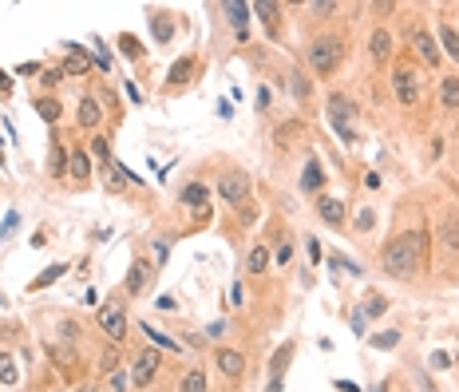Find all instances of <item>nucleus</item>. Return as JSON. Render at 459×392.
<instances>
[{
  "mask_svg": "<svg viewBox=\"0 0 459 392\" xmlns=\"http://www.w3.org/2000/svg\"><path fill=\"white\" fill-rule=\"evenodd\" d=\"M424 246H427V234L424 230H404V234H396L384 250H380V269L384 274H392L400 282H408L420 274L424 266Z\"/></svg>",
  "mask_w": 459,
  "mask_h": 392,
  "instance_id": "obj_1",
  "label": "nucleus"
},
{
  "mask_svg": "<svg viewBox=\"0 0 459 392\" xmlns=\"http://www.w3.org/2000/svg\"><path fill=\"white\" fill-rule=\"evenodd\" d=\"M345 60V40L341 36H317L313 44H309V68H313V76H332L337 68Z\"/></svg>",
  "mask_w": 459,
  "mask_h": 392,
  "instance_id": "obj_2",
  "label": "nucleus"
},
{
  "mask_svg": "<svg viewBox=\"0 0 459 392\" xmlns=\"http://www.w3.org/2000/svg\"><path fill=\"white\" fill-rule=\"evenodd\" d=\"M392 92H396V99L404 103V107H416L420 103V76H416V68H396L392 72Z\"/></svg>",
  "mask_w": 459,
  "mask_h": 392,
  "instance_id": "obj_3",
  "label": "nucleus"
},
{
  "mask_svg": "<svg viewBox=\"0 0 459 392\" xmlns=\"http://www.w3.org/2000/svg\"><path fill=\"white\" fill-rule=\"evenodd\" d=\"M158 369H162L158 349H139V353H135V364H131V380H135V389H147V384L158 377Z\"/></svg>",
  "mask_w": 459,
  "mask_h": 392,
  "instance_id": "obj_4",
  "label": "nucleus"
},
{
  "mask_svg": "<svg viewBox=\"0 0 459 392\" xmlns=\"http://www.w3.org/2000/svg\"><path fill=\"white\" fill-rule=\"evenodd\" d=\"M99 329L107 333V341H123L127 337V313H123V301H111V305H103L99 309Z\"/></svg>",
  "mask_w": 459,
  "mask_h": 392,
  "instance_id": "obj_5",
  "label": "nucleus"
},
{
  "mask_svg": "<svg viewBox=\"0 0 459 392\" xmlns=\"http://www.w3.org/2000/svg\"><path fill=\"white\" fill-rule=\"evenodd\" d=\"M218 194L230 206H242V203H246V194H250V178H246L242 171H226L218 178Z\"/></svg>",
  "mask_w": 459,
  "mask_h": 392,
  "instance_id": "obj_6",
  "label": "nucleus"
},
{
  "mask_svg": "<svg viewBox=\"0 0 459 392\" xmlns=\"http://www.w3.org/2000/svg\"><path fill=\"white\" fill-rule=\"evenodd\" d=\"M408 44H412V52H416L427 68H436V63H440V48H436V40H431L424 28H412L408 32Z\"/></svg>",
  "mask_w": 459,
  "mask_h": 392,
  "instance_id": "obj_7",
  "label": "nucleus"
},
{
  "mask_svg": "<svg viewBox=\"0 0 459 392\" xmlns=\"http://www.w3.org/2000/svg\"><path fill=\"white\" fill-rule=\"evenodd\" d=\"M198 72H202V60H198V56H182V60L171 63V72H167V83L182 87V83H190V76H198Z\"/></svg>",
  "mask_w": 459,
  "mask_h": 392,
  "instance_id": "obj_8",
  "label": "nucleus"
},
{
  "mask_svg": "<svg viewBox=\"0 0 459 392\" xmlns=\"http://www.w3.org/2000/svg\"><path fill=\"white\" fill-rule=\"evenodd\" d=\"M214 364H218L222 377H230V380H242V373H246V357H242L237 349H218Z\"/></svg>",
  "mask_w": 459,
  "mask_h": 392,
  "instance_id": "obj_9",
  "label": "nucleus"
},
{
  "mask_svg": "<svg viewBox=\"0 0 459 392\" xmlns=\"http://www.w3.org/2000/svg\"><path fill=\"white\" fill-rule=\"evenodd\" d=\"M317 218L325 222V226H341V222H345V203L321 194V198H317Z\"/></svg>",
  "mask_w": 459,
  "mask_h": 392,
  "instance_id": "obj_10",
  "label": "nucleus"
},
{
  "mask_svg": "<svg viewBox=\"0 0 459 392\" xmlns=\"http://www.w3.org/2000/svg\"><path fill=\"white\" fill-rule=\"evenodd\" d=\"M151 274H155V269H151V262H147V258H135V266H131V274H127V293H142V289H147V285H151Z\"/></svg>",
  "mask_w": 459,
  "mask_h": 392,
  "instance_id": "obj_11",
  "label": "nucleus"
},
{
  "mask_svg": "<svg viewBox=\"0 0 459 392\" xmlns=\"http://www.w3.org/2000/svg\"><path fill=\"white\" fill-rule=\"evenodd\" d=\"M368 52H372V60L376 63H388V56H392V32L388 28H376L372 36H368Z\"/></svg>",
  "mask_w": 459,
  "mask_h": 392,
  "instance_id": "obj_12",
  "label": "nucleus"
},
{
  "mask_svg": "<svg viewBox=\"0 0 459 392\" xmlns=\"http://www.w3.org/2000/svg\"><path fill=\"white\" fill-rule=\"evenodd\" d=\"M289 357H293V345L277 349V357L269 364V392H281V373H285V364H289Z\"/></svg>",
  "mask_w": 459,
  "mask_h": 392,
  "instance_id": "obj_13",
  "label": "nucleus"
},
{
  "mask_svg": "<svg viewBox=\"0 0 459 392\" xmlns=\"http://www.w3.org/2000/svg\"><path fill=\"white\" fill-rule=\"evenodd\" d=\"M440 107L443 111H459V76H443L440 79Z\"/></svg>",
  "mask_w": 459,
  "mask_h": 392,
  "instance_id": "obj_14",
  "label": "nucleus"
},
{
  "mask_svg": "<svg viewBox=\"0 0 459 392\" xmlns=\"http://www.w3.org/2000/svg\"><path fill=\"white\" fill-rule=\"evenodd\" d=\"M321 187H325V171H321L317 158H309V163H305V174H301V190H305V194H317Z\"/></svg>",
  "mask_w": 459,
  "mask_h": 392,
  "instance_id": "obj_15",
  "label": "nucleus"
},
{
  "mask_svg": "<svg viewBox=\"0 0 459 392\" xmlns=\"http://www.w3.org/2000/svg\"><path fill=\"white\" fill-rule=\"evenodd\" d=\"M67 174H72L76 183H87V178H92V163H87L83 151H67Z\"/></svg>",
  "mask_w": 459,
  "mask_h": 392,
  "instance_id": "obj_16",
  "label": "nucleus"
},
{
  "mask_svg": "<svg viewBox=\"0 0 459 392\" xmlns=\"http://www.w3.org/2000/svg\"><path fill=\"white\" fill-rule=\"evenodd\" d=\"M79 127H87V131H92V127H99V119H103V111H99V103H95L92 95H87V99H79Z\"/></svg>",
  "mask_w": 459,
  "mask_h": 392,
  "instance_id": "obj_17",
  "label": "nucleus"
},
{
  "mask_svg": "<svg viewBox=\"0 0 459 392\" xmlns=\"http://www.w3.org/2000/svg\"><path fill=\"white\" fill-rule=\"evenodd\" d=\"M63 72H72V76H87V72H92V60H87V52L72 44V56H67V63H63Z\"/></svg>",
  "mask_w": 459,
  "mask_h": 392,
  "instance_id": "obj_18",
  "label": "nucleus"
},
{
  "mask_svg": "<svg viewBox=\"0 0 459 392\" xmlns=\"http://www.w3.org/2000/svg\"><path fill=\"white\" fill-rule=\"evenodd\" d=\"M440 242H443V246H447L451 254L459 250V218H456V214H447V218H443V226H440Z\"/></svg>",
  "mask_w": 459,
  "mask_h": 392,
  "instance_id": "obj_19",
  "label": "nucleus"
},
{
  "mask_svg": "<svg viewBox=\"0 0 459 392\" xmlns=\"http://www.w3.org/2000/svg\"><path fill=\"white\" fill-rule=\"evenodd\" d=\"M250 8H246V4H237V0H230V4H226V16H230V24H234V32H237V40H246V20H250Z\"/></svg>",
  "mask_w": 459,
  "mask_h": 392,
  "instance_id": "obj_20",
  "label": "nucleus"
},
{
  "mask_svg": "<svg viewBox=\"0 0 459 392\" xmlns=\"http://www.w3.org/2000/svg\"><path fill=\"white\" fill-rule=\"evenodd\" d=\"M261 269H269V250L257 242V246H250V254H246V274H261Z\"/></svg>",
  "mask_w": 459,
  "mask_h": 392,
  "instance_id": "obj_21",
  "label": "nucleus"
},
{
  "mask_svg": "<svg viewBox=\"0 0 459 392\" xmlns=\"http://www.w3.org/2000/svg\"><path fill=\"white\" fill-rule=\"evenodd\" d=\"M206 198H210V190H206V183H186L182 187V206H206Z\"/></svg>",
  "mask_w": 459,
  "mask_h": 392,
  "instance_id": "obj_22",
  "label": "nucleus"
},
{
  "mask_svg": "<svg viewBox=\"0 0 459 392\" xmlns=\"http://www.w3.org/2000/svg\"><path fill=\"white\" fill-rule=\"evenodd\" d=\"M178 392H206V373L202 369H186L178 380Z\"/></svg>",
  "mask_w": 459,
  "mask_h": 392,
  "instance_id": "obj_23",
  "label": "nucleus"
},
{
  "mask_svg": "<svg viewBox=\"0 0 459 392\" xmlns=\"http://www.w3.org/2000/svg\"><path fill=\"white\" fill-rule=\"evenodd\" d=\"M440 44H443V52L459 63V32L451 28V24H443V28H440Z\"/></svg>",
  "mask_w": 459,
  "mask_h": 392,
  "instance_id": "obj_24",
  "label": "nucleus"
},
{
  "mask_svg": "<svg viewBox=\"0 0 459 392\" xmlns=\"http://www.w3.org/2000/svg\"><path fill=\"white\" fill-rule=\"evenodd\" d=\"M36 111H40V119H44V123H60V103H56V99H36Z\"/></svg>",
  "mask_w": 459,
  "mask_h": 392,
  "instance_id": "obj_25",
  "label": "nucleus"
},
{
  "mask_svg": "<svg viewBox=\"0 0 459 392\" xmlns=\"http://www.w3.org/2000/svg\"><path fill=\"white\" fill-rule=\"evenodd\" d=\"M384 309H388V298H384V293H368V301H364V305H361L364 321H368V317H380V313H384Z\"/></svg>",
  "mask_w": 459,
  "mask_h": 392,
  "instance_id": "obj_26",
  "label": "nucleus"
},
{
  "mask_svg": "<svg viewBox=\"0 0 459 392\" xmlns=\"http://www.w3.org/2000/svg\"><path fill=\"white\" fill-rule=\"evenodd\" d=\"M329 123L337 127V135L345 143H356V127H352V119H345V115H329Z\"/></svg>",
  "mask_w": 459,
  "mask_h": 392,
  "instance_id": "obj_27",
  "label": "nucleus"
},
{
  "mask_svg": "<svg viewBox=\"0 0 459 392\" xmlns=\"http://www.w3.org/2000/svg\"><path fill=\"white\" fill-rule=\"evenodd\" d=\"M253 12L261 16V20H266V28L273 32V36H277V4H257Z\"/></svg>",
  "mask_w": 459,
  "mask_h": 392,
  "instance_id": "obj_28",
  "label": "nucleus"
},
{
  "mask_svg": "<svg viewBox=\"0 0 459 392\" xmlns=\"http://www.w3.org/2000/svg\"><path fill=\"white\" fill-rule=\"evenodd\" d=\"M63 269H67V266H52V269H47V274H40V278H36V282H32L28 289H32V293H36V289H44V285H52V282H56V278H63Z\"/></svg>",
  "mask_w": 459,
  "mask_h": 392,
  "instance_id": "obj_29",
  "label": "nucleus"
},
{
  "mask_svg": "<svg viewBox=\"0 0 459 392\" xmlns=\"http://www.w3.org/2000/svg\"><path fill=\"white\" fill-rule=\"evenodd\" d=\"M396 345H400V333H396V329L376 333V337H372V349H396Z\"/></svg>",
  "mask_w": 459,
  "mask_h": 392,
  "instance_id": "obj_30",
  "label": "nucleus"
},
{
  "mask_svg": "<svg viewBox=\"0 0 459 392\" xmlns=\"http://www.w3.org/2000/svg\"><path fill=\"white\" fill-rule=\"evenodd\" d=\"M92 155L99 158L103 167H107V163H111V143H107V139H92Z\"/></svg>",
  "mask_w": 459,
  "mask_h": 392,
  "instance_id": "obj_31",
  "label": "nucleus"
},
{
  "mask_svg": "<svg viewBox=\"0 0 459 392\" xmlns=\"http://www.w3.org/2000/svg\"><path fill=\"white\" fill-rule=\"evenodd\" d=\"M142 333H151V341H155V345H167V349H171V353H178V341H171V337H167V333L151 329V325H142Z\"/></svg>",
  "mask_w": 459,
  "mask_h": 392,
  "instance_id": "obj_32",
  "label": "nucleus"
},
{
  "mask_svg": "<svg viewBox=\"0 0 459 392\" xmlns=\"http://www.w3.org/2000/svg\"><path fill=\"white\" fill-rule=\"evenodd\" d=\"M0 380H4V384H16V364H12V357H0Z\"/></svg>",
  "mask_w": 459,
  "mask_h": 392,
  "instance_id": "obj_33",
  "label": "nucleus"
},
{
  "mask_svg": "<svg viewBox=\"0 0 459 392\" xmlns=\"http://www.w3.org/2000/svg\"><path fill=\"white\" fill-rule=\"evenodd\" d=\"M119 44H123V52H127V56H131V60H139V56H142L139 40H131V36H123V40H119Z\"/></svg>",
  "mask_w": 459,
  "mask_h": 392,
  "instance_id": "obj_34",
  "label": "nucleus"
},
{
  "mask_svg": "<svg viewBox=\"0 0 459 392\" xmlns=\"http://www.w3.org/2000/svg\"><path fill=\"white\" fill-rule=\"evenodd\" d=\"M151 24H155V36H158V40H167V36H171V24H162V16H151Z\"/></svg>",
  "mask_w": 459,
  "mask_h": 392,
  "instance_id": "obj_35",
  "label": "nucleus"
},
{
  "mask_svg": "<svg viewBox=\"0 0 459 392\" xmlns=\"http://www.w3.org/2000/svg\"><path fill=\"white\" fill-rule=\"evenodd\" d=\"M372 210H361V214H356V226H361V230H372Z\"/></svg>",
  "mask_w": 459,
  "mask_h": 392,
  "instance_id": "obj_36",
  "label": "nucleus"
},
{
  "mask_svg": "<svg viewBox=\"0 0 459 392\" xmlns=\"http://www.w3.org/2000/svg\"><path fill=\"white\" fill-rule=\"evenodd\" d=\"M123 389H127V377L115 369V373H111V392H123Z\"/></svg>",
  "mask_w": 459,
  "mask_h": 392,
  "instance_id": "obj_37",
  "label": "nucleus"
},
{
  "mask_svg": "<svg viewBox=\"0 0 459 392\" xmlns=\"http://www.w3.org/2000/svg\"><path fill=\"white\" fill-rule=\"evenodd\" d=\"M95 63H99L103 72H107V68H111V52H107V48H103V52H95Z\"/></svg>",
  "mask_w": 459,
  "mask_h": 392,
  "instance_id": "obj_38",
  "label": "nucleus"
},
{
  "mask_svg": "<svg viewBox=\"0 0 459 392\" xmlns=\"http://www.w3.org/2000/svg\"><path fill=\"white\" fill-rule=\"evenodd\" d=\"M431 364H436V369H451V361H447V353H436V357H431Z\"/></svg>",
  "mask_w": 459,
  "mask_h": 392,
  "instance_id": "obj_39",
  "label": "nucleus"
},
{
  "mask_svg": "<svg viewBox=\"0 0 459 392\" xmlns=\"http://www.w3.org/2000/svg\"><path fill=\"white\" fill-rule=\"evenodd\" d=\"M0 92H12V76H8L4 68H0Z\"/></svg>",
  "mask_w": 459,
  "mask_h": 392,
  "instance_id": "obj_40",
  "label": "nucleus"
},
{
  "mask_svg": "<svg viewBox=\"0 0 459 392\" xmlns=\"http://www.w3.org/2000/svg\"><path fill=\"white\" fill-rule=\"evenodd\" d=\"M293 92H297L301 99H305V95H309V87H305V79H301V76H293Z\"/></svg>",
  "mask_w": 459,
  "mask_h": 392,
  "instance_id": "obj_41",
  "label": "nucleus"
},
{
  "mask_svg": "<svg viewBox=\"0 0 459 392\" xmlns=\"http://www.w3.org/2000/svg\"><path fill=\"white\" fill-rule=\"evenodd\" d=\"M352 333H364V313H361V309L352 313Z\"/></svg>",
  "mask_w": 459,
  "mask_h": 392,
  "instance_id": "obj_42",
  "label": "nucleus"
},
{
  "mask_svg": "<svg viewBox=\"0 0 459 392\" xmlns=\"http://www.w3.org/2000/svg\"><path fill=\"white\" fill-rule=\"evenodd\" d=\"M155 305H158V309H174V298H171V293H162V298H158Z\"/></svg>",
  "mask_w": 459,
  "mask_h": 392,
  "instance_id": "obj_43",
  "label": "nucleus"
},
{
  "mask_svg": "<svg viewBox=\"0 0 459 392\" xmlns=\"http://www.w3.org/2000/svg\"><path fill=\"white\" fill-rule=\"evenodd\" d=\"M420 389H424V392H436V384H431L427 377H420Z\"/></svg>",
  "mask_w": 459,
  "mask_h": 392,
  "instance_id": "obj_44",
  "label": "nucleus"
},
{
  "mask_svg": "<svg viewBox=\"0 0 459 392\" xmlns=\"http://www.w3.org/2000/svg\"><path fill=\"white\" fill-rule=\"evenodd\" d=\"M380 392H388V384H384V389H380Z\"/></svg>",
  "mask_w": 459,
  "mask_h": 392,
  "instance_id": "obj_45",
  "label": "nucleus"
},
{
  "mask_svg": "<svg viewBox=\"0 0 459 392\" xmlns=\"http://www.w3.org/2000/svg\"><path fill=\"white\" fill-rule=\"evenodd\" d=\"M79 392H92V389H79Z\"/></svg>",
  "mask_w": 459,
  "mask_h": 392,
  "instance_id": "obj_46",
  "label": "nucleus"
}]
</instances>
